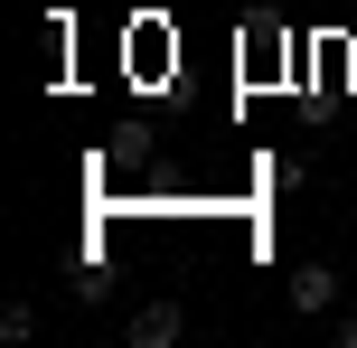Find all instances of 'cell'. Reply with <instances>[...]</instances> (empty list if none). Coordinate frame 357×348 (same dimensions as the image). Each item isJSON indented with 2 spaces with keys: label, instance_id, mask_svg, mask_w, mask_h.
Segmentation results:
<instances>
[{
  "label": "cell",
  "instance_id": "cell-4",
  "mask_svg": "<svg viewBox=\"0 0 357 348\" xmlns=\"http://www.w3.org/2000/svg\"><path fill=\"white\" fill-rule=\"evenodd\" d=\"M329 339H339V348H357V311H339V320H329Z\"/></svg>",
  "mask_w": 357,
  "mask_h": 348
},
{
  "label": "cell",
  "instance_id": "cell-2",
  "mask_svg": "<svg viewBox=\"0 0 357 348\" xmlns=\"http://www.w3.org/2000/svg\"><path fill=\"white\" fill-rule=\"evenodd\" d=\"M291 311H339V273H329V264H291Z\"/></svg>",
  "mask_w": 357,
  "mask_h": 348
},
{
  "label": "cell",
  "instance_id": "cell-3",
  "mask_svg": "<svg viewBox=\"0 0 357 348\" xmlns=\"http://www.w3.org/2000/svg\"><path fill=\"white\" fill-rule=\"evenodd\" d=\"M0 339H10V348H19V339H38V311H29V301H10V311H0Z\"/></svg>",
  "mask_w": 357,
  "mask_h": 348
},
{
  "label": "cell",
  "instance_id": "cell-1",
  "mask_svg": "<svg viewBox=\"0 0 357 348\" xmlns=\"http://www.w3.org/2000/svg\"><path fill=\"white\" fill-rule=\"evenodd\" d=\"M178 330H188V311H178L169 292H160V301H142V311L123 320V339H132V348H178Z\"/></svg>",
  "mask_w": 357,
  "mask_h": 348
}]
</instances>
